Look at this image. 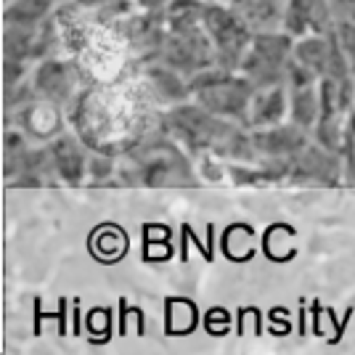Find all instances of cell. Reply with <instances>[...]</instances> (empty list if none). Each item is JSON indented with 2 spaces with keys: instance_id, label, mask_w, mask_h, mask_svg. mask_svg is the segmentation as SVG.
Listing matches in <instances>:
<instances>
[{
  "instance_id": "cell-16",
  "label": "cell",
  "mask_w": 355,
  "mask_h": 355,
  "mask_svg": "<svg viewBox=\"0 0 355 355\" xmlns=\"http://www.w3.org/2000/svg\"><path fill=\"white\" fill-rule=\"evenodd\" d=\"M353 109H355V96H353Z\"/></svg>"
},
{
  "instance_id": "cell-12",
  "label": "cell",
  "mask_w": 355,
  "mask_h": 355,
  "mask_svg": "<svg viewBox=\"0 0 355 355\" xmlns=\"http://www.w3.org/2000/svg\"><path fill=\"white\" fill-rule=\"evenodd\" d=\"M56 0H8L3 21L14 27H37L45 16L51 14Z\"/></svg>"
},
{
  "instance_id": "cell-5",
  "label": "cell",
  "mask_w": 355,
  "mask_h": 355,
  "mask_svg": "<svg viewBox=\"0 0 355 355\" xmlns=\"http://www.w3.org/2000/svg\"><path fill=\"white\" fill-rule=\"evenodd\" d=\"M286 90H289V122L300 130L311 133L321 114V77L292 59L286 72Z\"/></svg>"
},
{
  "instance_id": "cell-3",
  "label": "cell",
  "mask_w": 355,
  "mask_h": 355,
  "mask_svg": "<svg viewBox=\"0 0 355 355\" xmlns=\"http://www.w3.org/2000/svg\"><path fill=\"white\" fill-rule=\"evenodd\" d=\"M202 24L212 40L215 53H218V64L225 69H239L252 37H254L250 24L225 0L223 3H205Z\"/></svg>"
},
{
  "instance_id": "cell-15",
  "label": "cell",
  "mask_w": 355,
  "mask_h": 355,
  "mask_svg": "<svg viewBox=\"0 0 355 355\" xmlns=\"http://www.w3.org/2000/svg\"><path fill=\"white\" fill-rule=\"evenodd\" d=\"M80 6H101V3H109V0H77Z\"/></svg>"
},
{
  "instance_id": "cell-1",
  "label": "cell",
  "mask_w": 355,
  "mask_h": 355,
  "mask_svg": "<svg viewBox=\"0 0 355 355\" xmlns=\"http://www.w3.org/2000/svg\"><path fill=\"white\" fill-rule=\"evenodd\" d=\"M189 88L193 101L202 109L250 130V104L257 88L239 69L209 67L205 72L193 74Z\"/></svg>"
},
{
  "instance_id": "cell-14",
  "label": "cell",
  "mask_w": 355,
  "mask_h": 355,
  "mask_svg": "<svg viewBox=\"0 0 355 355\" xmlns=\"http://www.w3.org/2000/svg\"><path fill=\"white\" fill-rule=\"evenodd\" d=\"M331 6H334L337 19H350V21H355V0H331Z\"/></svg>"
},
{
  "instance_id": "cell-10",
  "label": "cell",
  "mask_w": 355,
  "mask_h": 355,
  "mask_svg": "<svg viewBox=\"0 0 355 355\" xmlns=\"http://www.w3.org/2000/svg\"><path fill=\"white\" fill-rule=\"evenodd\" d=\"M51 154V162H53V173L61 175L67 183H80L85 175V154L80 151V146L69 141V138H61L53 146L48 148Z\"/></svg>"
},
{
  "instance_id": "cell-7",
  "label": "cell",
  "mask_w": 355,
  "mask_h": 355,
  "mask_svg": "<svg viewBox=\"0 0 355 355\" xmlns=\"http://www.w3.org/2000/svg\"><path fill=\"white\" fill-rule=\"evenodd\" d=\"M250 135L254 151L266 154L270 159H292L300 151L308 148L305 130H300L292 122H282V125H273V128H260V130H252Z\"/></svg>"
},
{
  "instance_id": "cell-8",
  "label": "cell",
  "mask_w": 355,
  "mask_h": 355,
  "mask_svg": "<svg viewBox=\"0 0 355 355\" xmlns=\"http://www.w3.org/2000/svg\"><path fill=\"white\" fill-rule=\"evenodd\" d=\"M282 122H289V90H286V83L254 90L250 104V130L273 128V125H282Z\"/></svg>"
},
{
  "instance_id": "cell-13",
  "label": "cell",
  "mask_w": 355,
  "mask_h": 355,
  "mask_svg": "<svg viewBox=\"0 0 355 355\" xmlns=\"http://www.w3.org/2000/svg\"><path fill=\"white\" fill-rule=\"evenodd\" d=\"M334 30H337L342 51H345L347 64H350V72L355 77V21H350V19H337V27Z\"/></svg>"
},
{
  "instance_id": "cell-9",
  "label": "cell",
  "mask_w": 355,
  "mask_h": 355,
  "mask_svg": "<svg viewBox=\"0 0 355 355\" xmlns=\"http://www.w3.org/2000/svg\"><path fill=\"white\" fill-rule=\"evenodd\" d=\"M228 6L250 24L252 32L284 30L286 0H228Z\"/></svg>"
},
{
  "instance_id": "cell-2",
  "label": "cell",
  "mask_w": 355,
  "mask_h": 355,
  "mask_svg": "<svg viewBox=\"0 0 355 355\" xmlns=\"http://www.w3.org/2000/svg\"><path fill=\"white\" fill-rule=\"evenodd\" d=\"M295 59V37L284 30L254 32L239 72L252 80L254 88H270L286 83L289 64Z\"/></svg>"
},
{
  "instance_id": "cell-17",
  "label": "cell",
  "mask_w": 355,
  "mask_h": 355,
  "mask_svg": "<svg viewBox=\"0 0 355 355\" xmlns=\"http://www.w3.org/2000/svg\"><path fill=\"white\" fill-rule=\"evenodd\" d=\"M6 3H8V0H6Z\"/></svg>"
},
{
  "instance_id": "cell-6",
  "label": "cell",
  "mask_w": 355,
  "mask_h": 355,
  "mask_svg": "<svg viewBox=\"0 0 355 355\" xmlns=\"http://www.w3.org/2000/svg\"><path fill=\"white\" fill-rule=\"evenodd\" d=\"M337 27V14L331 0H286L284 11V32L292 37L321 35Z\"/></svg>"
},
{
  "instance_id": "cell-11",
  "label": "cell",
  "mask_w": 355,
  "mask_h": 355,
  "mask_svg": "<svg viewBox=\"0 0 355 355\" xmlns=\"http://www.w3.org/2000/svg\"><path fill=\"white\" fill-rule=\"evenodd\" d=\"M35 88L40 90L48 101H64L69 96V88H72V77H69L64 64L45 61L35 74Z\"/></svg>"
},
{
  "instance_id": "cell-4",
  "label": "cell",
  "mask_w": 355,
  "mask_h": 355,
  "mask_svg": "<svg viewBox=\"0 0 355 355\" xmlns=\"http://www.w3.org/2000/svg\"><path fill=\"white\" fill-rule=\"evenodd\" d=\"M295 61L302 67H308L321 80H350V64L342 51V43L337 37V30L321 32V35H305V37H295Z\"/></svg>"
}]
</instances>
